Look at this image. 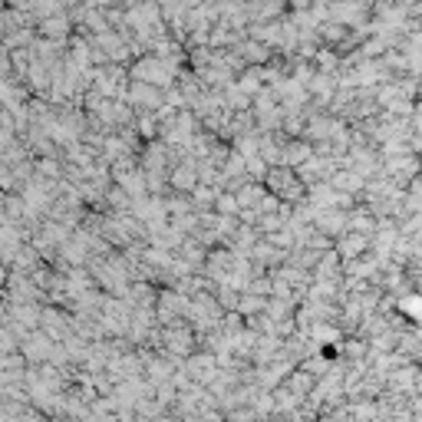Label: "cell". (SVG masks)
Masks as SVG:
<instances>
[{
	"instance_id": "1",
	"label": "cell",
	"mask_w": 422,
	"mask_h": 422,
	"mask_svg": "<svg viewBox=\"0 0 422 422\" xmlns=\"http://www.w3.org/2000/svg\"><path fill=\"white\" fill-rule=\"evenodd\" d=\"M132 73H136L142 83H165L168 69H165V63H159L155 56H152V60H142L136 69H132Z\"/></svg>"
},
{
	"instance_id": "2",
	"label": "cell",
	"mask_w": 422,
	"mask_h": 422,
	"mask_svg": "<svg viewBox=\"0 0 422 422\" xmlns=\"http://www.w3.org/2000/svg\"><path fill=\"white\" fill-rule=\"evenodd\" d=\"M366 238L363 234H347V241H340V254H347V257H353V254H360L363 248H366Z\"/></svg>"
},
{
	"instance_id": "3",
	"label": "cell",
	"mask_w": 422,
	"mask_h": 422,
	"mask_svg": "<svg viewBox=\"0 0 422 422\" xmlns=\"http://www.w3.org/2000/svg\"><path fill=\"white\" fill-rule=\"evenodd\" d=\"M175 188H195V172L192 168H178V172H175Z\"/></svg>"
},
{
	"instance_id": "4",
	"label": "cell",
	"mask_w": 422,
	"mask_h": 422,
	"mask_svg": "<svg viewBox=\"0 0 422 422\" xmlns=\"http://www.w3.org/2000/svg\"><path fill=\"white\" fill-rule=\"evenodd\" d=\"M63 30H66V23H63V20H46V23H43V33H46V37H50V33H53V37H60Z\"/></svg>"
},
{
	"instance_id": "5",
	"label": "cell",
	"mask_w": 422,
	"mask_h": 422,
	"mask_svg": "<svg viewBox=\"0 0 422 422\" xmlns=\"http://www.w3.org/2000/svg\"><path fill=\"white\" fill-rule=\"evenodd\" d=\"M218 208H221L224 215H231V211H238V198H231V195H221V198H218Z\"/></svg>"
},
{
	"instance_id": "6",
	"label": "cell",
	"mask_w": 422,
	"mask_h": 422,
	"mask_svg": "<svg viewBox=\"0 0 422 422\" xmlns=\"http://www.w3.org/2000/svg\"><path fill=\"white\" fill-rule=\"evenodd\" d=\"M291 4H294V7H300V10H304V7H307V0H291Z\"/></svg>"
}]
</instances>
